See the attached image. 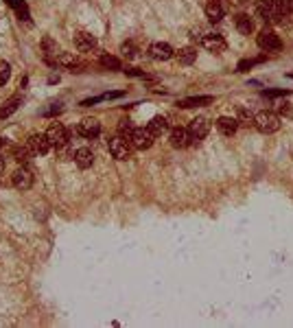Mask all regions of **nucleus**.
I'll return each instance as SVG.
<instances>
[{
  "instance_id": "nucleus-1",
  "label": "nucleus",
  "mask_w": 293,
  "mask_h": 328,
  "mask_svg": "<svg viewBox=\"0 0 293 328\" xmlns=\"http://www.w3.org/2000/svg\"><path fill=\"white\" fill-rule=\"evenodd\" d=\"M256 13L263 22H269V24H276V22H284V13H289V9H284L274 0H261L256 5Z\"/></svg>"
},
{
  "instance_id": "nucleus-2",
  "label": "nucleus",
  "mask_w": 293,
  "mask_h": 328,
  "mask_svg": "<svg viewBox=\"0 0 293 328\" xmlns=\"http://www.w3.org/2000/svg\"><path fill=\"white\" fill-rule=\"evenodd\" d=\"M254 127L261 131V134H274V131L280 129V116L274 114V112H258L254 116Z\"/></svg>"
},
{
  "instance_id": "nucleus-3",
  "label": "nucleus",
  "mask_w": 293,
  "mask_h": 328,
  "mask_svg": "<svg viewBox=\"0 0 293 328\" xmlns=\"http://www.w3.org/2000/svg\"><path fill=\"white\" fill-rule=\"evenodd\" d=\"M131 151H134V144H131L129 138L118 134L110 140V153H112V157H116V160H129Z\"/></svg>"
},
{
  "instance_id": "nucleus-4",
  "label": "nucleus",
  "mask_w": 293,
  "mask_h": 328,
  "mask_svg": "<svg viewBox=\"0 0 293 328\" xmlns=\"http://www.w3.org/2000/svg\"><path fill=\"white\" fill-rule=\"evenodd\" d=\"M129 140L131 144H134V149H151L153 147V140H156V136L151 134V129L149 127H134V131H131V136H129Z\"/></svg>"
},
{
  "instance_id": "nucleus-5",
  "label": "nucleus",
  "mask_w": 293,
  "mask_h": 328,
  "mask_svg": "<svg viewBox=\"0 0 293 328\" xmlns=\"http://www.w3.org/2000/svg\"><path fill=\"white\" fill-rule=\"evenodd\" d=\"M39 50H42V59L48 66H57V57H59V44L53 37H42L39 42Z\"/></svg>"
},
{
  "instance_id": "nucleus-6",
  "label": "nucleus",
  "mask_w": 293,
  "mask_h": 328,
  "mask_svg": "<svg viewBox=\"0 0 293 328\" xmlns=\"http://www.w3.org/2000/svg\"><path fill=\"white\" fill-rule=\"evenodd\" d=\"M208 131H210V123H208V118H204V116L192 118L190 125H188L190 144H195V142L202 140V138H206V136H208Z\"/></svg>"
},
{
  "instance_id": "nucleus-7",
  "label": "nucleus",
  "mask_w": 293,
  "mask_h": 328,
  "mask_svg": "<svg viewBox=\"0 0 293 328\" xmlns=\"http://www.w3.org/2000/svg\"><path fill=\"white\" fill-rule=\"evenodd\" d=\"M46 138H48L51 147H62V144L70 142V138H68V129H66L62 123H53L51 127H48V131H46Z\"/></svg>"
},
{
  "instance_id": "nucleus-8",
  "label": "nucleus",
  "mask_w": 293,
  "mask_h": 328,
  "mask_svg": "<svg viewBox=\"0 0 293 328\" xmlns=\"http://www.w3.org/2000/svg\"><path fill=\"white\" fill-rule=\"evenodd\" d=\"M258 46H261L263 50H267V52H278L282 48V42L274 31L265 29V31H261V35H258Z\"/></svg>"
},
{
  "instance_id": "nucleus-9",
  "label": "nucleus",
  "mask_w": 293,
  "mask_h": 328,
  "mask_svg": "<svg viewBox=\"0 0 293 328\" xmlns=\"http://www.w3.org/2000/svg\"><path fill=\"white\" fill-rule=\"evenodd\" d=\"M33 180H35V177H33V171L26 169V167H20L16 173L11 175V182L18 190H29L33 186Z\"/></svg>"
},
{
  "instance_id": "nucleus-10",
  "label": "nucleus",
  "mask_w": 293,
  "mask_h": 328,
  "mask_svg": "<svg viewBox=\"0 0 293 328\" xmlns=\"http://www.w3.org/2000/svg\"><path fill=\"white\" fill-rule=\"evenodd\" d=\"M204 46L206 50H210V52H223L225 50V39H223V35H219V33H215V31H208L204 35V39L202 42H199Z\"/></svg>"
},
{
  "instance_id": "nucleus-11",
  "label": "nucleus",
  "mask_w": 293,
  "mask_h": 328,
  "mask_svg": "<svg viewBox=\"0 0 293 328\" xmlns=\"http://www.w3.org/2000/svg\"><path fill=\"white\" fill-rule=\"evenodd\" d=\"M149 55L156 59V62H166V59L175 57V50H173V46L166 44V42H153L149 46Z\"/></svg>"
},
{
  "instance_id": "nucleus-12",
  "label": "nucleus",
  "mask_w": 293,
  "mask_h": 328,
  "mask_svg": "<svg viewBox=\"0 0 293 328\" xmlns=\"http://www.w3.org/2000/svg\"><path fill=\"white\" fill-rule=\"evenodd\" d=\"M26 147L33 151V155H44V153H48L51 142H48V138H46V134H33L29 140H26Z\"/></svg>"
},
{
  "instance_id": "nucleus-13",
  "label": "nucleus",
  "mask_w": 293,
  "mask_h": 328,
  "mask_svg": "<svg viewBox=\"0 0 293 328\" xmlns=\"http://www.w3.org/2000/svg\"><path fill=\"white\" fill-rule=\"evenodd\" d=\"M72 42H75L77 50H81V52H88V50L96 48V37L90 35V33H85V31H77L75 37H72Z\"/></svg>"
},
{
  "instance_id": "nucleus-14",
  "label": "nucleus",
  "mask_w": 293,
  "mask_h": 328,
  "mask_svg": "<svg viewBox=\"0 0 293 328\" xmlns=\"http://www.w3.org/2000/svg\"><path fill=\"white\" fill-rule=\"evenodd\" d=\"M169 142H171V147H175V149H186L190 144V134H188V129H184V127H175L171 131V136H169Z\"/></svg>"
},
{
  "instance_id": "nucleus-15",
  "label": "nucleus",
  "mask_w": 293,
  "mask_h": 328,
  "mask_svg": "<svg viewBox=\"0 0 293 328\" xmlns=\"http://www.w3.org/2000/svg\"><path fill=\"white\" fill-rule=\"evenodd\" d=\"M77 131L81 134L83 138H94L101 134V123L96 121V118H83L81 123H79V127Z\"/></svg>"
},
{
  "instance_id": "nucleus-16",
  "label": "nucleus",
  "mask_w": 293,
  "mask_h": 328,
  "mask_svg": "<svg viewBox=\"0 0 293 328\" xmlns=\"http://www.w3.org/2000/svg\"><path fill=\"white\" fill-rule=\"evenodd\" d=\"M206 16H208L210 22H219L225 16V3L223 0H208L206 3Z\"/></svg>"
},
{
  "instance_id": "nucleus-17",
  "label": "nucleus",
  "mask_w": 293,
  "mask_h": 328,
  "mask_svg": "<svg viewBox=\"0 0 293 328\" xmlns=\"http://www.w3.org/2000/svg\"><path fill=\"white\" fill-rule=\"evenodd\" d=\"M57 66H62V68H68L70 72H81L83 68V64L81 62H77V57L72 55V52H59V57H57Z\"/></svg>"
},
{
  "instance_id": "nucleus-18",
  "label": "nucleus",
  "mask_w": 293,
  "mask_h": 328,
  "mask_svg": "<svg viewBox=\"0 0 293 328\" xmlns=\"http://www.w3.org/2000/svg\"><path fill=\"white\" fill-rule=\"evenodd\" d=\"M234 24L241 35H252V33H254V20H252V16H248V13H238L234 18Z\"/></svg>"
},
{
  "instance_id": "nucleus-19",
  "label": "nucleus",
  "mask_w": 293,
  "mask_h": 328,
  "mask_svg": "<svg viewBox=\"0 0 293 328\" xmlns=\"http://www.w3.org/2000/svg\"><path fill=\"white\" fill-rule=\"evenodd\" d=\"M217 127H219V131H221L223 136H234L238 131V121L236 118H230V116H221L217 121Z\"/></svg>"
},
{
  "instance_id": "nucleus-20",
  "label": "nucleus",
  "mask_w": 293,
  "mask_h": 328,
  "mask_svg": "<svg viewBox=\"0 0 293 328\" xmlns=\"http://www.w3.org/2000/svg\"><path fill=\"white\" fill-rule=\"evenodd\" d=\"M212 101H215L212 96H188V98H182V101H177V107H184V110L202 107V105H210Z\"/></svg>"
},
{
  "instance_id": "nucleus-21",
  "label": "nucleus",
  "mask_w": 293,
  "mask_h": 328,
  "mask_svg": "<svg viewBox=\"0 0 293 328\" xmlns=\"http://www.w3.org/2000/svg\"><path fill=\"white\" fill-rule=\"evenodd\" d=\"M75 162L79 169H90L92 164H94V153H92L90 149H77L75 151Z\"/></svg>"
},
{
  "instance_id": "nucleus-22",
  "label": "nucleus",
  "mask_w": 293,
  "mask_h": 328,
  "mask_svg": "<svg viewBox=\"0 0 293 328\" xmlns=\"http://www.w3.org/2000/svg\"><path fill=\"white\" fill-rule=\"evenodd\" d=\"M175 59L182 66H190V64H195V59H197V50L192 48V46H184V48L175 50Z\"/></svg>"
},
{
  "instance_id": "nucleus-23",
  "label": "nucleus",
  "mask_w": 293,
  "mask_h": 328,
  "mask_svg": "<svg viewBox=\"0 0 293 328\" xmlns=\"http://www.w3.org/2000/svg\"><path fill=\"white\" fill-rule=\"evenodd\" d=\"M149 129H151V134L153 136H162L166 129H169V121H166V116H153L151 118V123H149Z\"/></svg>"
},
{
  "instance_id": "nucleus-24",
  "label": "nucleus",
  "mask_w": 293,
  "mask_h": 328,
  "mask_svg": "<svg viewBox=\"0 0 293 328\" xmlns=\"http://www.w3.org/2000/svg\"><path fill=\"white\" fill-rule=\"evenodd\" d=\"M20 101H22V98H20V94H16V96H11L9 101H5L3 103V107H0V118H9L13 112H16L18 107H20Z\"/></svg>"
},
{
  "instance_id": "nucleus-25",
  "label": "nucleus",
  "mask_w": 293,
  "mask_h": 328,
  "mask_svg": "<svg viewBox=\"0 0 293 328\" xmlns=\"http://www.w3.org/2000/svg\"><path fill=\"white\" fill-rule=\"evenodd\" d=\"M11 155H13V160H18L20 164H26V162L31 160L33 151L26 147V142H24V144H20V147H13V149H11Z\"/></svg>"
},
{
  "instance_id": "nucleus-26",
  "label": "nucleus",
  "mask_w": 293,
  "mask_h": 328,
  "mask_svg": "<svg viewBox=\"0 0 293 328\" xmlns=\"http://www.w3.org/2000/svg\"><path fill=\"white\" fill-rule=\"evenodd\" d=\"M254 116L256 114H252L250 107H238L236 121H238V125H245V127H250V125H254Z\"/></svg>"
},
{
  "instance_id": "nucleus-27",
  "label": "nucleus",
  "mask_w": 293,
  "mask_h": 328,
  "mask_svg": "<svg viewBox=\"0 0 293 328\" xmlns=\"http://www.w3.org/2000/svg\"><path fill=\"white\" fill-rule=\"evenodd\" d=\"M101 66L108 70H121V59L114 55H101Z\"/></svg>"
},
{
  "instance_id": "nucleus-28",
  "label": "nucleus",
  "mask_w": 293,
  "mask_h": 328,
  "mask_svg": "<svg viewBox=\"0 0 293 328\" xmlns=\"http://www.w3.org/2000/svg\"><path fill=\"white\" fill-rule=\"evenodd\" d=\"M258 62H265V57H261V59H241V62H238V66H236V70L238 72H248L250 68H254Z\"/></svg>"
},
{
  "instance_id": "nucleus-29",
  "label": "nucleus",
  "mask_w": 293,
  "mask_h": 328,
  "mask_svg": "<svg viewBox=\"0 0 293 328\" xmlns=\"http://www.w3.org/2000/svg\"><path fill=\"white\" fill-rule=\"evenodd\" d=\"M121 52H123V55L127 57V59H131V57H136V55H138V48H136V44H134V42H125V44L121 46Z\"/></svg>"
},
{
  "instance_id": "nucleus-30",
  "label": "nucleus",
  "mask_w": 293,
  "mask_h": 328,
  "mask_svg": "<svg viewBox=\"0 0 293 328\" xmlns=\"http://www.w3.org/2000/svg\"><path fill=\"white\" fill-rule=\"evenodd\" d=\"M11 77V66L7 62H0V85H5Z\"/></svg>"
},
{
  "instance_id": "nucleus-31",
  "label": "nucleus",
  "mask_w": 293,
  "mask_h": 328,
  "mask_svg": "<svg viewBox=\"0 0 293 328\" xmlns=\"http://www.w3.org/2000/svg\"><path fill=\"white\" fill-rule=\"evenodd\" d=\"M131 131H134V127H131V123H129V121H121V125H118V134L125 136V138H129V136H131Z\"/></svg>"
},
{
  "instance_id": "nucleus-32",
  "label": "nucleus",
  "mask_w": 293,
  "mask_h": 328,
  "mask_svg": "<svg viewBox=\"0 0 293 328\" xmlns=\"http://www.w3.org/2000/svg\"><path fill=\"white\" fill-rule=\"evenodd\" d=\"M278 112H280V116H287V118H291L293 116V105L291 103H278Z\"/></svg>"
},
{
  "instance_id": "nucleus-33",
  "label": "nucleus",
  "mask_w": 293,
  "mask_h": 328,
  "mask_svg": "<svg viewBox=\"0 0 293 328\" xmlns=\"http://www.w3.org/2000/svg\"><path fill=\"white\" fill-rule=\"evenodd\" d=\"M62 110H64V105H62V103H53L51 107H46V110L42 112V116H55V114H59Z\"/></svg>"
},
{
  "instance_id": "nucleus-34",
  "label": "nucleus",
  "mask_w": 293,
  "mask_h": 328,
  "mask_svg": "<svg viewBox=\"0 0 293 328\" xmlns=\"http://www.w3.org/2000/svg\"><path fill=\"white\" fill-rule=\"evenodd\" d=\"M289 90H265L263 96H287Z\"/></svg>"
},
{
  "instance_id": "nucleus-35",
  "label": "nucleus",
  "mask_w": 293,
  "mask_h": 328,
  "mask_svg": "<svg viewBox=\"0 0 293 328\" xmlns=\"http://www.w3.org/2000/svg\"><path fill=\"white\" fill-rule=\"evenodd\" d=\"M127 75H131V77H144V75H142V72L138 70V68H127Z\"/></svg>"
},
{
  "instance_id": "nucleus-36",
  "label": "nucleus",
  "mask_w": 293,
  "mask_h": 328,
  "mask_svg": "<svg viewBox=\"0 0 293 328\" xmlns=\"http://www.w3.org/2000/svg\"><path fill=\"white\" fill-rule=\"evenodd\" d=\"M5 171V160H3V155H0V173Z\"/></svg>"
}]
</instances>
